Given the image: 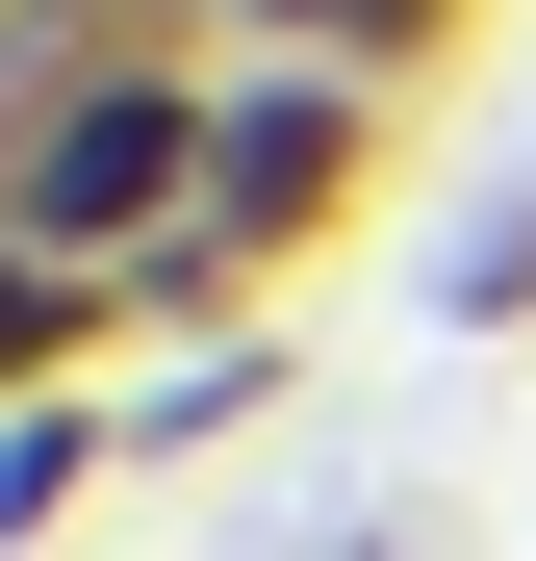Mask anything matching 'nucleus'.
Segmentation results:
<instances>
[{"label":"nucleus","mask_w":536,"mask_h":561,"mask_svg":"<svg viewBox=\"0 0 536 561\" xmlns=\"http://www.w3.org/2000/svg\"><path fill=\"white\" fill-rule=\"evenodd\" d=\"M384 77H307V51H230V103H205V205H179V255L128 280V332L179 357V332H282V280L384 205Z\"/></svg>","instance_id":"1"},{"label":"nucleus","mask_w":536,"mask_h":561,"mask_svg":"<svg viewBox=\"0 0 536 561\" xmlns=\"http://www.w3.org/2000/svg\"><path fill=\"white\" fill-rule=\"evenodd\" d=\"M128 280H77V255H26V230H0V409H77V383H128Z\"/></svg>","instance_id":"3"},{"label":"nucleus","mask_w":536,"mask_h":561,"mask_svg":"<svg viewBox=\"0 0 536 561\" xmlns=\"http://www.w3.org/2000/svg\"><path fill=\"white\" fill-rule=\"evenodd\" d=\"M179 26H205V51H307V77H384V103H409V77H460L486 0H179Z\"/></svg>","instance_id":"2"},{"label":"nucleus","mask_w":536,"mask_h":561,"mask_svg":"<svg viewBox=\"0 0 536 561\" xmlns=\"http://www.w3.org/2000/svg\"><path fill=\"white\" fill-rule=\"evenodd\" d=\"M77 485H128V383H77V409H0V561L77 536Z\"/></svg>","instance_id":"4"},{"label":"nucleus","mask_w":536,"mask_h":561,"mask_svg":"<svg viewBox=\"0 0 536 561\" xmlns=\"http://www.w3.org/2000/svg\"><path fill=\"white\" fill-rule=\"evenodd\" d=\"M460 332H536V205H511V230L460 255Z\"/></svg>","instance_id":"6"},{"label":"nucleus","mask_w":536,"mask_h":561,"mask_svg":"<svg viewBox=\"0 0 536 561\" xmlns=\"http://www.w3.org/2000/svg\"><path fill=\"white\" fill-rule=\"evenodd\" d=\"M255 383H282V332H179V357H128V459H205V434H255Z\"/></svg>","instance_id":"5"}]
</instances>
